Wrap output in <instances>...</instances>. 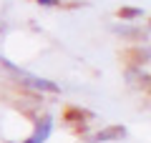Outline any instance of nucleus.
I'll return each mask as SVG.
<instances>
[{
    "label": "nucleus",
    "instance_id": "1",
    "mask_svg": "<svg viewBox=\"0 0 151 143\" xmlns=\"http://www.w3.org/2000/svg\"><path fill=\"white\" fill-rule=\"evenodd\" d=\"M50 131H53V118L50 116H45L43 121H38V126H35V133H33L28 141H23V143H45V138L50 136Z\"/></svg>",
    "mask_w": 151,
    "mask_h": 143
},
{
    "label": "nucleus",
    "instance_id": "2",
    "mask_svg": "<svg viewBox=\"0 0 151 143\" xmlns=\"http://www.w3.org/2000/svg\"><path fill=\"white\" fill-rule=\"evenodd\" d=\"M124 136H126L124 126H111V128H106V131H101L98 136H93L91 141L93 143H106V141H116V138H124Z\"/></svg>",
    "mask_w": 151,
    "mask_h": 143
},
{
    "label": "nucleus",
    "instance_id": "3",
    "mask_svg": "<svg viewBox=\"0 0 151 143\" xmlns=\"http://www.w3.org/2000/svg\"><path fill=\"white\" fill-rule=\"evenodd\" d=\"M20 78H23V80H28V85H33V88H38V90L58 93V85H55V83H50V80H45V78H35V75H28V73H23Z\"/></svg>",
    "mask_w": 151,
    "mask_h": 143
},
{
    "label": "nucleus",
    "instance_id": "4",
    "mask_svg": "<svg viewBox=\"0 0 151 143\" xmlns=\"http://www.w3.org/2000/svg\"><path fill=\"white\" fill-rule=\"evenodd\" d=\"M119 18H124V20L141 18V8H121V10H119Z\"/></svg>",
    "mask_w": 151,
    "mask_h": 143
},
{
    "label": "nucleus",
    "instance_id": "5",
    "mask_svg": "<svg viewBox=\"0 0 151 143\" xmlns=\"http://www.w3.org/2000/svg\"><path fill=\"white\" fill-rule=\"evenodd\" d=\"M38 3H40V5H48V8L50 5H58V0H38Z\"/></svg>",
    "mask_w": 151,
    "mask_h": 143
}]
</instances>
